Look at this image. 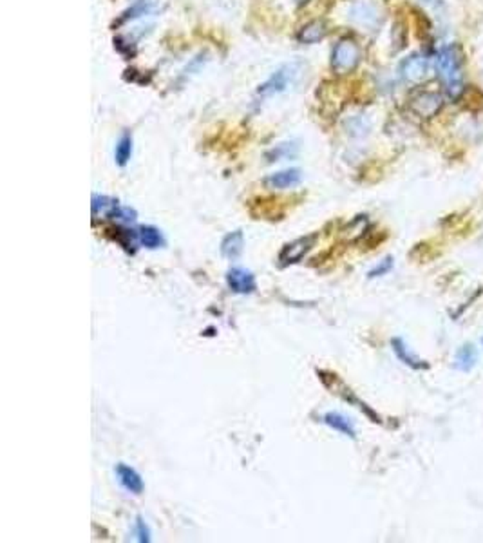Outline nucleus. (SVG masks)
Wrapping results in <instances>:
<instances>
[{
    "label": "nucleus",
    "mask_w": 483,
    "mask_h": 543,
    "mask_svg": "<svg viewBox=\"0 0 483 543\" xmlns=\"http://www.w3.org/2000/svg\"><path fill=\"white\" fill-rule=\"evenodd\" d=\"M436 75L444 82L445 91L451 98L463 93V55L458 45H445L438 51L435 60Z\"/></svg>",
    "instance_id": "obj_1"
},
{
    "label": "nucleus",
    "mask_w": 483,
    "mask_h": 543,
    "mask_svg": "<svg viewBox=\"0 0 483 543\" xmlns=\"http://www.w3.org/2000/svg\"><path fill=\"white\" fill-rule=\"evenodd\" d=\"M301 180H303V174H301L299 168H286V171H279V173H273L264 178V185L268 189L284 190L297 187Z\"/></svg>",
    "instance_id": "obj_10"
},
{
    "label": "nucleus",
    "mask_w": 483,
    "mask_h": 543,
    "mask_svg": "<svg viewBox=\"0 0 483 543\" xmlns=\"http://www.w3.org/2000/svg\"><path fill=\"white\" fill-rule=\"evenodd\" d=\"M317 241V234H310L304 236V238L295 239L291 243L286 245L284 248L279 254V265L281 266H290L295 265V263H299L304 256H306L313 247H315Z\"/></svg>",
    "instance_id": "obj_5"
},
{
    "label": "nucleus",
    "mask_w": 483,
    "mask_h": 543,
    "mask_svg": "<svg viewBox=\"0 0 483 543\" xmlns=\"http://www.w3.org/2000/svg\"><path fill=\"white\" fill-rule=\"evenodd\" d=\"M444 107V98L436 91H420L409 100V109L420 118H433Z\"/></svg>",
    "instance_id": "obj_4"
},
{
    "label": "nucleus",
    "mask_w": 483,
    "mask_h": 543,
    "mask_svg": "<svg viewBox=\"0 0 483 543\" xmlns=\"http://www.w3.org/2000/svg\"><path fill=\"white\" fill-rule=\"evenodd\" d=\"M132 156V136L131 133H123L120 136L118 143L115 149V159L120 167H125L129 164V159Z\"/></svg>",
    "instance_id": "obj_19"
},
{
    "label": "nucleus",
    "mask_w": 483,
    "mask_h": 543,
    "mask_svg": "<svg viewBox=\"0 0 483 543\" xmlns=\"http://www.w3.org/2000/svg\"><path fill=\"white\" fill-rule=\"evenodd\" d=\"M116 477L118 482L122 484V487L132 495H141L143 489H145V484H143V478L140 477V472L136 469H132L127 464H118L116 465Z\"/></svg>",
    "instance_id": "obj_9"
},
{
    "label": "nucleus",
    "mask_w": 483,
    "mask_h": 543,
    "mask_svg": "<svg viewBox=\"0 0 483 543\" xmlns=\"http://www.w3.org/2000/svg\"><path fill=\"white\" fill-rule=\"evenodd\" d=\"M120 207V203L116 199L109 198V196H92V217L94 221L100 219V217H107V219H113L116 208Z\"/></svg>",
    "instance_id": "obj_15"
},
{
    "label": "nucleus",
    "mask_w": 483,
    "mask_h": 543,
    "mask_svg": "<svg viewBox=\"0 0 483 543\" xmlns=\"http://www.w3.org/2000/svg\"><path fill=\"white\" fill-rule=\"evenodd\" d=\"M113 219H118L122 223H134L136 221V210H132L131 207H118Z\"/></svg>",
    "instance_id": "obj_22"
},
{
    "label": "nucleus",
    "mask_w": 483,
    "mask_h": 543,
    "mask_svg": "<svg viewBox=\"0 0 483 543\" xmlns=\"http://www.w3.org/2000/svg\"><path fill=\"white\" fill-rule=\"evenodd\" d=\"M326 33H328V29H326L324 22H322V20H313V22H308L306 26L301 27L297 40H299L301 44L313 45L319 44L321 40H324Z\"/></svg>",
    "instance_id": "obj_14"
},
{
    "label": "nucleus",
    "mask_w": 483,
    "mask_h": 543,
    "mask_svg": "<svg viewBox=\"0 0 483 543\" xmlns=\"http://www.w3.org/2000/svg\"><path fill=\"white\" fill-rule=\"evenodd\" d=\"M116 234H113V238H115V241H118L120 247H123L127 252L134 254V250H136V243H140V239H138V232H132V230L129 229H123V226H120V229H115Z\"/></svg>",
    "instance_id": "obj_20"
},
{
    "label": "nucleus",
    "mask_w": 483,
    "mask_h": 543,
    "mask_svg": "<svg viewBox=\"0 0 483 543\" xmlns=\"http://www.w3.org/2000/svg\"><path fill=\"white\" fill-rule=\"evenodd\" d=\"M322 422H324L328 428H331L333 431H338V433H343L346 435V437L349 438H355L356 433H355V426H353V422L349 419H347L346 415H343V413H337V411H330V413H326V415H322Z\"/></svg>",
    "instance_id": "obj_13"
},
{
    "label": "nucleus",
    "mask_w": 483,
    "mask_h": 543,
    "mask_svg": "<svg viewBox=\"0 0 483 543\" xmlns=\"http://www.w3.org/2000/svg\"><path fill=\"white\" fill-rule=\"evenodd\" d=\"M226 283L229 288L233 294H239V296H248V294H254L257 283H255V275L252 274L250 270L246 268H230L226 272Z\"/></svg>",
    "instance_id": "obj_8"
},
{
    "label": "nucleus",
    "mask_w": 483,
    "mask_h": 543,
    "mask_svg": "<svg viewBox=\"0 0 483 543\" xmlns=\"http://www.w3.org/2000/svg\"><path fill=\"white\" fill-rule=\"evenodd\" d=\"M349 18L356 26L366 27V29H375L380 24V9L373 2L362 0V2H355L349 9Z\"/></svg>",
    "instance_id": "obj_6"
},
{
    "label": "nucleus",
    "mask_w": 483,
    "mask_h": 543,
    "mask_svg": "<svg viewBox=\"0 0 483 543\" xmlns=\"http://www.w3.org/2000/svg\"><path fill=\"white\" fill-rule=\"evenodd\" d=\"M154 9V2L152 0H136V2H132L127 9H123L120 17L116 18L113 27H122L125 24L132 22V20H136V18L143 17V15H149L150 11Z\"/></svg>",
    "instance_id": "obj_11"
},
{
    "label": "nucleus",
    "mask_w": 483,
    "mask_h": 543,
    "mask_svg": "<svg viewBox=\"0 0 483 543\" xmlns=\"http://www.w3.org/2000/svg\"><path fill=\"white\" fill-rule=\"evenodd\" d=\"M243 248H245V236H243L241 230H236L232 234H229L223 239L221 243V254H223L226 259L236 261L243 254Z\"/></svg>",
    "instance_id": "obj_16"
},
{
    "label": "nucleus",
    "mask_w": 483,
    "mask_h": 543,
    "mask_svg": "<svg viewBox=\"0 0 483 543\" xmlns=\"http://www.w3.org/2000/svg\"><path fill=\"white\" fill-rule=\"evenodd\" d=\"M391 346H393V352L396 354V357L404 362V364H408L409 368H413V370H427V368H429V364H427L426 361H422L418 355H414L413 352L408 348V345H405L404 340L398 339V337L391 340Z\"/></svg>",
    "instance_id": "obj_12"
},
{
    "label": "nucleus",
    "mask_w": 483,
    "mask_h": 543,
    "mask_svg": "<svg viewBox=\"0 0 483 543\" xmlns=\"http://www.w3.org/2000/svg\"><path fill=\"white\" fill-rule=\"evenodd\" d=\"M400 76L409 82V84H418V82H422L427 75V60L426 57L422 55L413 53L409 55L408 58H404L402 62H400Z\"/></svg>",
    "instance_id": "obj_7"
},
{
    "label": "nucleus",
    "mask_w": 483,
    "mask_h": 543,
    "mask_svg": "<svg viewBox=\"0 0 483 543\" xmlns=\"http://www.w3.org/2000/svg\"><path fill=\"white\" fill-rule=\"evenodd\" d=\"M391 268H393V257H386V259L380 261L373 270H369L368 277L375 279V277H380V275H386Z\"/></svg>",
    "instance_id": "obj_21"
},
{
    "label": "nucleus",
    "mask_w": 483,
    "mask_h": 543,
    "mask_svg": "<svg viewBox=\"0 0 483 543\" xmlns=\"http://www.w3.org/2000/svg\"><path fill=\"white\" fill-rule=\"evenodd\" d=\"M476 359H478V352L473 345H463L456 352L454 357V368L460 371H470L476 366Z\"/></svg>",
    "instance_id": "obj_18"
},
{
    "label": "nucleus",
    "mask_w": 483,
    "mask_h": 543,
    "mask_svg": "<svg viewBox=\"0 0 483 543\" xmlns=\"http://www.w3.org/2000/svg\"><path fill=\"white\" fill-rule=\"evenodd\" d=\"M297 2H299V4H304V2H308V0H297Z\"/></svg>",
    "instance_id": "obj_24"
},
{
    "label": "nucleus",
    "mask_w": 483,
    "mask_h": 543,
    "mask_svg": "<svg viewBox=\"0 0 483 543\" xmlns=\"http://www.w3.org/2000/svg\"><path fill=\"white\" fill-rule=\"evenodd\" d=\"M361 64V49L349 38L338 40L331 51V69L337 75H349Z\"/></svg>",
    "instance_id": "obj_2"
},
{
    "label": "nucleus",
    "mask_w": 483,
    "mask_h": 543,
    "mask_svg": "<svg viewBox=\"0 0 483 543\" xmlns=\"http://www.w3.org/2000/svg\"><path fill=\"white\" fill-rule=\"evenodd\" d=\"M299 76V69H297V64H288V66H282L281 69H277L272 76H270L264 84L259 85L257 89V94L263 98L275 96V94H281L284 91L290 89V85H294L295 78Z\"/></svg>",
    "instance_id": "obj_3"
},
{
    "label": "nucleus",
    "mask_w": 483,
    "mask_h": 543,
    "mask_svg": "<svg viewBox=\"0 0 483 543\" xmlns=\"http://www.w3.org/2000/svg\"><path fill=\"white\" fill-rule=\"evenodd\" d=\"M138 239H140L141 247L149 248V250H156V248L163 247L165 245V239H163L161 232H159L156 226H140L138 230Z\"/></svg>",
    "instance_id": "obj_17"
},
{
    "label": "nucleus",
    "mask_w": 483,
    "mask_h": 543,
    "mask_svg": "<svg viewBox=\"0 0 483 543\" xmlns=\"http://www.w3.org/2000/svg\"><path fill=\"white\" fill-rule=\"evenodd\" d=\"M136 536H138V542H141V543L150 542L149 527L145 526V521H143V518H140V516L136 518Z\"/></svg>",
    "instance_id": "obj_23"
}]
</instances>
